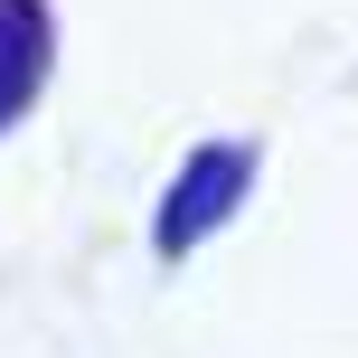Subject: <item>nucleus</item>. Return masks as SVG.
I'll use <instances>...</instances> for the list:
<instances>
[{"label":"nucleus","instance_id":"2","mask_svg":"<svg viewBox=\"0 0 358 358\" xmlns=\"http://www.w3.org/2000/svg\"><path fill=\"white\" fill-rule=\"evenodd\" d=\"M48 57H57V10L48 0H0V132L38 104Z\"/></svg>","mask_w":358,"mask_h":358},{"label":"nucleus","instance_id":"1","mask_svg":"<svg viewBox=\"0 0 358 358\" xmlns=\"http://www.w3.org/2000/svg\"><path fill=\"white\" fill-rule=\"evenodd\" d=\"M245 179H255V151H245V142H198L189 161H179L170 198H161V227H151L161 264H179L189 245H208V236L227 227L236 198H245Z\"/></svg>","mask_w":358,"mask_h":358}]
</instances>
